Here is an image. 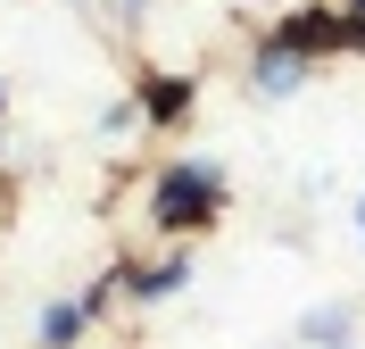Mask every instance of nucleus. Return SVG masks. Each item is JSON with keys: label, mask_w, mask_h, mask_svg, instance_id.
<instances>
[{"label": "nucleus", "mask_w": 365, "mask_h": 349, "mask_svg": "<svg viewBox=\"0 0 365 349\" xmlns=\"http://www.w3.org/2000/svg\"><path fill=\"white\" fill-rule=\"evenodd\" d=\"M299 333H307V341H349V308H316Z\"/></svg>", "instance_id": "4"}, {"label": "nucleus", "mask_w": 365, "mask_h": 349, "mask_svg": "<svg viewBox=\"0 0 365 349\" xmlns=\"http://www.w3.org/2000/svg\"><path fill=\"white\" fill-rule=\"evenodd\" d=\"M257 92H299V75H307V59L299 50H257Z\"/></svg>", "instance_id": "2"}, {"label": "nucleus", "mask_w": 365, "mask_h": 349, "mask_svg": "<svg viewBox=\"0 0 365 349\" xmlns=\"http://www.w3.org/2000/svg\"><path fill=\"white\" fill-rule=\"evenodd\" d=\"M207 200H216V166H182V175H175V183H166L158 191V216H191V208H207Z\"/></svg>", "instance_id": "1"}, {"label": "nucleus", "mask_w": 365, "mask_h": 349, "mask_svg": "<svg viewBox=\"0 0 365 349\" xmlns=\"http://www.w3.org/2000/svg\"><path fill=\"white\" fill-rule=\"evenodd\" d=\"M75 333H83V308H75V300H58V308L42 316V341H50V349H67Z\"/></svg>", "instance_id": "3"}, {"label": "nucleus", "mask_w": 365, "mask_h": 349, "mask_svg": "<svg viewBox=\"0 0 365 349\" xmlns=\"http://www.w3.org/2000/svg\"><path fill=\"white\" fill-rule=\"evenodd\" d=\"M357 9H365V0H357Z\"/></svg>", "instance_id": "6"}, {"label": "nucleus", "mask_w": 365, "mask_h": 349, "mask_svg": "<svg viewBox=\"0 0 365 349\" xmlns=\"http://www.w3.org/2000/svg\"><path fill=\"white\" fill-rule=\"evenodd\" d=\"M357 225H365V200H357Z\"/></svg>", "instance_id": "5"}]
</instances>
